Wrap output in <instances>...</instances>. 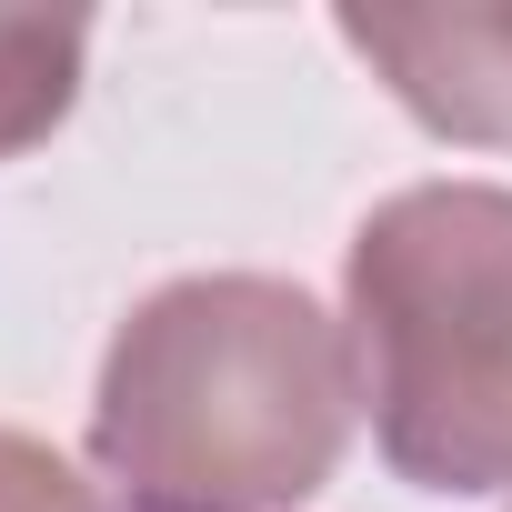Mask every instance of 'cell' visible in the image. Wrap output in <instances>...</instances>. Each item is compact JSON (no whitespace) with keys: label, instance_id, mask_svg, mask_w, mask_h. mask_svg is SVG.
Listing matches in <instances>:
<instances>
[{"label":"cell","instance_id":"6da1fadb","mask_svg":"<svg viewBox=\"0 0 512 512\" xmlns=\"http://www.w3.org/2000/svg\"><path fill=\"white\" fill-rule=\"evenodd\" d=\"M352 342L272 272H191L131 302L91 392V462L131 512H302L352 442Z\"/></svg>","mask_w":512,"mask_h":512},{"label":"cell","instance_id":"7a4b0ae2","mask_svg":"<svg viewBox=\"0 0 512 512\" xmlns=\"http://www.w3.org/2000/svg\"><path fill=\"white\" fill-rule=\"evenodd\" d=\"M352 392L412 492H512V191L412 181L342 262Z\"/></svg>","mask_w":512,"mask_h":512},{"label":"cell","instance_id":"3957f363","mask_svg":"<svg viewBox=\"0 0 512 512\" xmlns=\"http://www.w3.org/2000/svg\"><path fill=\"white\" fill-rule=\"evenodd\" d=\"M382 91L472 151H512V11H342Z\"/></svg>","mask_w":512,"mask_h":512},{"label":"cell","instance_id":"277c9868","mask_svg":"<svg viewBox=\"0 0 512 512\" xmlns=\"http://www.w3.org/2000/svg\"><path fill=\"white\" fill-rule=\"evenodd\" d=\"M81 61H91L81 11H0V161H21L31 141L71 121Z\"/></svg>","mask_w":512,"mask_h":512},{"label":"cell","instance_id":"5b68a950","mask_svg":"<svg viewBox=\"0 0 512 512\" xmlns=\"http://www.w3.org/2000/svg\"><path fill=\"white\" fill-rule=\"evenodd\" d=\"M0 512H101V492L31 432H0Z\"/></svg>","mask_w":512,"mask_h":512}]
</instances>
